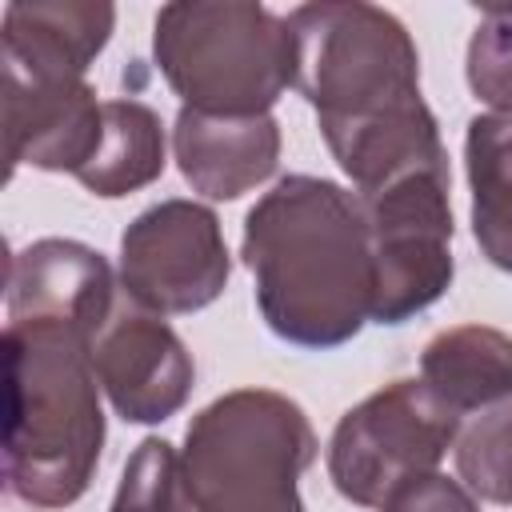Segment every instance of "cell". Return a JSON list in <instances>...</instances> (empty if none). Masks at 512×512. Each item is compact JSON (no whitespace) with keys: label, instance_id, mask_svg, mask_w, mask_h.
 Wrapping results in <instances>:
<instances>
[{"label":"cell","instance_id":"1","mask_svg":"<svg viewBox=\"0 0 512 512\" xmlns=\"http://www.w3.org/2000/svg\"><path fill=\"white\" fill-rule=\"evenodd\" d=\"M108 260L64 236L8 260L4 484L40 512L76 504L104 452L92 344L116 308Z\"/></svg>","mask_w":512,"mask_h":512},{"label":"cell","instance_id":"11","mask_svg":"<svg viewBox=\"0 0 512 512\" xmlns=\"http://www.w3.org/2000/svg\"><path fill=\"white\" fill-rule=\"evenodd\" d=\"M180 176L204 200H236L264 184L280 164V124L264 116H216L180 108L172 124Z\"/></svg>","mask_w":512,"mask_h":512},{"label":"cell","instance_id":"13","mask_svg":"<svg viewBox=\"0 0 512 512\" xmlns=\"http://www.w3.org/2000/svg\"><path fill=\"white\" fill-rule=\"evenodd\" d=\"M420 380L456 412H484L512 400V336L488 324L436 332L420 352Z\"/></svg>","mask_w":512,"mask_h":512},{"label":"cell","instance_id":"10","mask_svg":"<svg viewBox=\"0 0 512 512\" xmlns=\"http://www.w3.org/2000/svg\"><path fill=\"white\" fill-rule=\"evenodd\" d=\"M104 100L76 76H40L4 68V144L8 168L76 176L100 148Z\"/></svg>","mask_w":512,"mask_h":512},{"label":"cell","instance_id":"5","mask_svg":"<svg viewBox=\"0 0 512 512\" xmlns=\"http://www.w3.org/2000/svg\"><path fill=\"white\" fill-rule=\"evenodd\" d=\"M152 56L184 108L264 116L296 88L288 16L248 0H176L156 12Z\"/></svg>","mask_w":512,"mask_h":512},{"label":"cell","instance_id":"15","mask_svg":"<svg viewBox=\"0 0 512 512\" xmlns=\"http://www.w3.org/2000/svg\"><path fill=\"white\" fill-rule=\"evenodd\" d=\"M164 172V124L144 100H104V132L96 156L76 172V180L104 196L120 200L148 188Z\"/></svg>","mask_w":512,"mask_h":512},{"label":"cell","instance_id":"12","mask_svg":"<svg viewBox=\"0 0 512 512\" xmlns=\"http://www.w3.org/2000/svg\"><path fill=\"white\" fill-rule=\"evenodd\" d=\"M116 28L104 0H16L4 8V68L40 76H76L92 68Z\"/></svg>","mask_w":512,"mask_h":512},{"label":"cell","instance_id":"2","mask_svg":"<svg viewBox=\"0 0 512 512\" xmlns=\"http://www.w3.org/2000/svg\"><path fill=\"white\" fill-rule=\"evenodd\" d=\"M288 24L296 88L356 196L420 168H448L440 124L420 96V52L400 16L364 0H320L292 8Z\"/></svg>","mask_w":512,"mask_h":512},{"label":"cell","instance_id":"8","mask_svg":"<svg viewBox=\"0 0 512 512\" xmlns=\"http://www.w3.org/2000/svg\"><path fill=\"white\" fill-rule=\"evenodd\" d=\"M232 276V256L216 212L200 200H160L120 236V288L156 316L208 308Z\"/></svg>","mask_w":512,"mask_h":512},{"label":"cell","instance_id":"6","mask_svg":"<svg viewBox=\"0 0 512 512\" xmlns=\"http://www.w3.org/2000/svg\"><path fill=\"white\" fill-rule=\"evenodd\" d=\"M372 240V320L404 324L432 308L452 276V176L420 168L356 196Z\"/></svg>","mask_w":512,"mask_h":512},{"label":"cell","instance_id":"4","mask_svg":"<svg viewBox=\"0 0 512 512\" xmlns=\"http://www.w3.org/2000/svg\"><path fill=\"white\" fill-rule=\"evenodd\" d=\"M316 452L312 420L292 396L236 388L188 420L180 468L196 512H304L300 476Z\"/></svg>","mask_w":512,"mask_h":512},{"label":"cell","instance_id":"14","mask_svg":"<svg viewBox=\"0 0 512 512\" xmlns=\"http://www.w3.org/2000/svg\"><path fill=\"white\" fill-rule=\"evenodd\" d=\"M464 172L472 192V236L488 264L512 272V116L484 112L468 120Z\"/></svg>","mask_w":512,"mask_h":512},{"label":"cell","instance_id":"18","mask_svg":"<svg viewBox=\"0 0 512 512\" xmlns=\"http://www.w3.org/2000/svg\"><path fill=\"white\" fill-rule=\"evenodd\" d=\"M464 76L480 104L512 116V4H484L468 40Z\"/></svg>","mask_w":512,"mask_h":512},{"label":"cell","instance_id":"7","mask_svg":"<svg viewBox=\"0 0 512 512\" xmlns=\"http://www.w3.org/2000/svg\"><path fill=\"white\" fill-rule=\"evenodd\" d=\"M456 436L460 416L424 380H392L336 420L328 480L344 500L380 508L404 480L436 472Z\"/></svg>","mask_w":512,"mask_h":512},{"label":"cell","instance_id":"17","mask_svg":"<svg viewBox=\"0 0 512 512\" xmlns=\"http://www.w3.org/2000/svg\"><path fill=\"white\" fill-rule=\"evenodd\" d=\"M188 508L192 500L184 488V468L176 448L160 436L140 440L124 464L108 512H188Z\"/></svg>","mask_w":512,"mask_h":512},{"label":"cell","instance_id":"9","mask_svg":"<svg viewBox=\"0 0 512 512\" xmlns=\"http://www.w3.org/2000/svg\"><path fill=\"white\" fill-rule=\"evenodd\" d=\"M92 364L108 404L128 424H160L176 416L196 384L192 352L176 328L128 296L104 320L92 344Z\"/></svg>","mask_w":512,"mask_h":512},{"label":"cell","instance_id":"3","mask_svg":"<svg viewBox=\"0 0 512 512\" xmlns=\"http://www.w3.org/2000/svg\"><path fill=\"white\" fill-rule=\"evenodd\" d=\"M264 324L296 348H340L372 320V240L356 192L324 176H280L240 236Z\"/></svg>","mask_w":512,"mask_h":512},{"label":"cell","instance_id":"19","mask_svg":"<svg viewBox=\"0 0 512 512\" xmlns=\"http://www.w3.org/2000/svg\"><path fill=\"white\" fill-rule=\"evenodd\" d=\"M376 512H480V504L460 480L444 472H424L404 480Z\"/></svg>","mask_w":512,"mask_h":512},{"label":"cell","instance_id":"16","mask_svg":"<svg viewBox=\"0 0 512 512\" xmlns=\"http://www.w3.org/2000/svg\"><path fill=\"white\" fill-rule=\"evenodd\" d=\"M452 452L460 484L472 496L512 508V400L484 408L468 428H460Z\"/></svg>","mask_w":512,"mask_h":512}]
</instances>
